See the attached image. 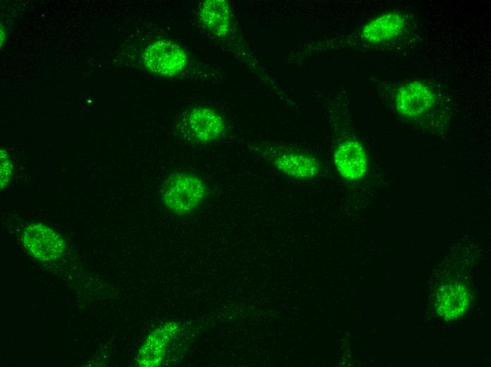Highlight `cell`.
<instances>
[{"instance_id": "3957f363", "label": "cell", "mask_w": 491, "mask_h": 367, "mask_svg": "<svg viewBox=\"0 0 491 367\" xmlns=\"http://www.w3.org/2000/svg\"><path fill=\"white\" fill-rule=\"evenodd\" d=\"M22 242L32 256L42 261L58 258L65 248L61 236L49 227L40 223L30 224L24 229Z\"/></svg>"}, {"instance_id": "6da1fadb", "label": "cell", "mask_w": 491, "mask_h": 367, "mask_svg": "<svg viewBox=\"0 0 491 367\" xmlns=\"http://www.w3.org/2000/svg\"><path fill=\"white\" fill-rule=\"evenodd\" d=\"M210 193L207 181L198 174L184 170L171 172L165 179L161 198L172 214H192L206 201Z\"/></svg>"}, {"instance_id": "277c9868", "label": "cell", "mask_w": 491, "mask_h": 367, "mask_svg": "<svg viewBox=\"0 0 491 367\" xmlns=\"http://www.w3.org/2000/svg\"><path fill=\"white\" fill-rule=\"evenodd\" d=\"M184 51L176 43L158 40L150 44L144 54L145 66L152 72L173 76L181 72L186 64Z\"/></svg>"}, {"instance_id": "8fae6325", "label": "cell", "mask_w": 491, "mask_h": 367, "mask_svg": "<svg viewBox=\"0 0 491 367\" xmlns=\"http://www.w3.org/2000/svg\"><path fill=\"white\" fill-rule=\"evenodd\" d=\"M468 294L464 287L457 282L444 285L437 294L438 310L447 318L460 315L466 308Z\"/></svg>"}, {"instance_id": "30bf717a", "label": "cell", "mask_w": 491, "mask_h": 367, "mask_svg": "<svg viewBox=\"0 0 491 367\" xmlns=\"http://www.w3.org/2000/svg\"><path fill=\"white\" fill-rule=\"evenodd\" d=\"M200 16L207 29L217 36L227 34L231 23V10L224 0H207L200 8Z\"/></svg>"}, {"instance_id": "8992f818", "label": "cell", "mask_w": 491, "mask_h": 367, "mask_svg": "<svg viewBox=\"0 0 491 367\" xmlns=\"http://www.w3.org/2000/svg\"><path fill=\"white\" fill-rule=\"evenodd\" d=\"M334 162L340 175L348 180H357L366 173L368 160L360 143L356 140H346L337 147Z\"/></svg>"}, {"instance_id": "52a82bcc", "label": "cell", "mask_w": 491, "mask_h": 367, "mask_svg": "<svg viewBox=\"0 0 491 367\" xmlns=\"http://www.w3.org/2000/svg\"><path fill=\"white\" fill-rule=\"evenodd\" d=\"M178 327L175 322H169L152 332L139 350L138 365L145 367L159 366L171 341L177 333Z\"/></svg>"}, {"instance_id": "ba28073f", "label": "cell", "mask_w": 491, "mask_h": 367, "mask_svg": "<svg viewBox=\"0 0 491 367\" xmlns=\"http://www.w3.org/2000/svg\"><path fill=\"white\" fill-rule=\"evenodd\" d=\"M272 165L277 171L295 179L306 180L319 173V163L313 156L298 152H286L276 155Z\"/></svg>"}, {"instance_id": "7c38bea8", "label": "cell", "mask_w": 491, "mask_h": 367, "mask_svg": "<svg viewBox=\"0 0 491 367\" xmlns=\"http://www.w3.org/2000/svg\"><path fill=\"white\" fill-rule=\"evenodd\" d=\"M1 155V186L4 187L9 181L11 174V164L5 152Z\"/></svg>"}, {"instance_id": "5b68a950", "label": "cell", "mask_w": 491, "mask_h": 367, "mask_svg": "<svg viewBox=\"0 0 491 367\" xmlns=\"http://www.w3.org/2000/svg\"><path fill=\"white\" fill-rule=\"evenodd\" d=\"M396 107L399 113L416 116L426 112L435 103V95L425 83L414 80L401 85L396 94Z\"/></svg>"}, {"instance_id": "7a4b0ae2", "label": "cell", "mask_w": 491, "mask_h": 367, "mask_svg": "<svg viewBox=\"0 0 491 367\" xmlns=\"http://www.w3.org/2000/svg\"><path fill=\"white\" fill-rule=\"evenodd\" d=\"M176 128L185 140L204 145L219 139L226 131V124L222 115L215 109L197 106L181 115Z\"/></svg>"}, {"instance_id": "9c48e42d", "label": "cell", "mask_w": 491, "mask_h": 367, "mask_svg": "<svg viewBox=\"0 0 491 367\" xmlns=\"http://www.w3.org/2000/svg\"><path fill=\"white\" fill-rule=\"evenodd\" d=\"M406 25L404 17L398 12L383 13L366 23L362 29L363 37L372 43L389 41L398 36Z\"/></svg>"}]
</instances>
